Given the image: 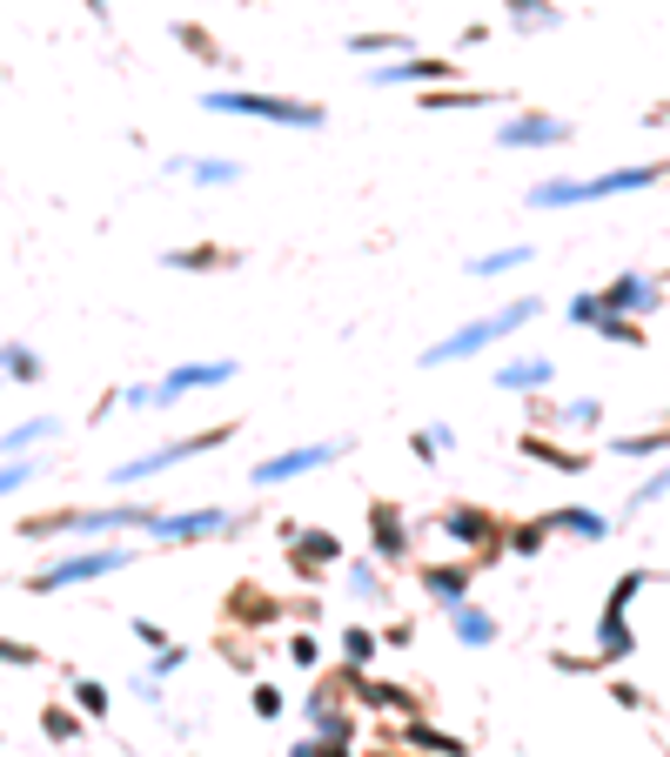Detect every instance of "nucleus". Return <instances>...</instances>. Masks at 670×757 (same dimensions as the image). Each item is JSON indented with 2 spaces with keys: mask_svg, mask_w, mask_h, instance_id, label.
<instances>
[{
  "mask_svg": "<svg viewBox=\"0 0 670 757\" xmlns=\"http://www.w3.org/2000/svg\"><path fill=\"white\" fill-rule=\"evenodd\" d=\"M517 450L536 456V463H557V469H583V456H577V450H557L549 436H517Z\"/></svg>",
  "mask_w": 670,
  "mask_h": 757,
  "instance_id": "nucleus-25",
  "label": "nucleus"
},
{
  "mask_svg": "<svg viewBox=\"0 0 670 757\" xmlns=\"http://www.w3.org/2000/svg\"><path fill=\"white\" fill-rule=\"evenodd\" d=\"M509 21H517L523 34H536V27H557L564 14L549 8V0H509Z\"/></svg>",
  "mask_w": 670,
  "mask_h": 757,
  "instance_id": "nucleus-27",
  "label": "nucleus"
},
{
  "mask_svg": "<svg viewBox=\"0 0 670 757\" xmlns=\"http://www.w3.org/2000/svg\"><path fill=\"white\" fill-rule=\"evenodd\" d=\"M235 376V363H181V369H168L154 389H128L122 403H135V409H154V403H181V395H194V389H215V382H228Z\"/></svg>",
  "mask_w": 670,
  "mask_h": 757,
  "instance_id": "nucleus-7",
  "label": "nucleus"
},
{
  "mask_svg": "<svg viewBox=\"0 0 670 757\" xmlns=\"http://www.w3.org/2000/svg\"><path fill=\"white\" fill-rule=\"evenodd\" d=\"M222 617H228V630H268L275 617H282V596H268L262 583H235L222 596Z\"/></svg>",
  "mask_w": 670,
  "mask_h": 757,
  "instance_id": "nucleus-10",
  "label": "nucleus"
},
{
  "mask_svg": "<svg viewBox=\"0 0 670 757\" xmlns=\"http://www.w3.org/2000/svg\"><path fill=\"white\" fill-rule=\"evenodd\" d=\"M443 537H456L463 550H483V564H496V556H503V523H496L490 509H477V503L443 509Z\"/></svg>",
  "mask_w": 670,
  "mask_h": 757,
  "instance_id": "nucleus-8",
  "label": "nucleus"
},
{
  "mask_svg": "<svg viewBox=\"0 0 670 757\" xmlns=\"http://www.w3.org/2000/svg\"><path fill=\"white\" fill-rule=\"evenodd\" d=\"M41 731H48L54 744H67V737H81V710H67V704H41Z\"/></svg>",
  "mask_w": 670,
  "mask_h": 757,
  "instance_id": "nucleus-28",
  "label": "nucleus"
},
{
  "mask_svg": "<svg viewBox=\"0 0 670 757\" xmlns=\"http://www.w3.org/2000/svg\"><path fill=\"white\" fill-rule=\"evenodd\" d=\"M356 697H363L369 710H416V697H409L403 684H376V677H363V670H356Z\"/></svg>",
  "mask_w": 670,
  "mask_h": 757,
  "instance_id": "nucleus-20",
  "label": "nucleus"
},
{
  "mask_svg": "<svg viewBox=\"0 0 670 757\" xmlns=\"http://www.w3.org/2000/svg\"><path fill=\"white\" fill-rule=\"evenodd\" d=\"M154 543L162 550H181V543H202V537H222V530H235V509H222V503H202V509H154Z\"/></svg>",
  "mask_w": 670,
  "mask_h": 757,
  "instance_id": "nucleus-6",
  "label": "nucleus"
},
{
  "mask_svg": "<svg viewBox=\"0 0 670 757\" xmlns=\"http://www.w3.org/2000/svg\"><path fill=\"white\" fill-rule=\"evenodd\" d=\"M249 710H255V717H268V724H275V717H282L289 704H282V691H275V684H255V697H249Z\"/></svg>",
  "mask_w": 670,
  "mask_h": 757,
  "instance_id": "nucleus-36",
  "label": "nucleus"
},
{
  "mask_svg": "<svg viewBox=\"0 0 670 757\" xmlns=\"http://www.w3.org/2000/svg\"><path fill=\"white\" fill-rule=\"evenodd\" d=\"M135 636H141V644H154V651H162V644H168V630H162V623H154V617H135Z\"/></svg>",
  "mask_w": 670,
  "mask_h": 757,
  "instance_id": "nucleus-42",
  "label": "nucleus"
},
{
  "mask_svg": "<svg viewBox=\"0 0 670 757\" xmlns=\"http://www.w3.org/2000/svg\"><path fill=\"white\" fill-rule=\"evenodd\" d=\"M208 114H249V122H275V128H323L329 108L295 101V94H255V88H208L202 94Z\"/></svg>",
  "mask_w": 670,
  "mask_h": 757,
  "instance_id": "nucleus-1",
  "label": "nucleus"
},
{
  "mask_svg": "<svg viewBox=\"0 0 670 757\" xmlns=\"http://www.w3.org/2000/svg\"><path fill=\"white\" fill-rule=\"evenodd\" d=\"M604 315H637V308H657V282H644V275H617V282L597 295ZM597 315V323H604Z\"/></svg>",
  "mask_w": 670,
  "mask_h": 757,
  "instance_id": "nucleus-15",
  "label": "nucleus"
},
{
  "mask_svg": "<svg viewBox=\"0 0 670 757\" xmlns=\"http://www.w3.org/2000/svg\"><path fill=\"white\" fill-rule=\"evenodd\" d=\"M21 483H34V463L27 456H0V496L21 490Z\"/></svg>",
  "mask_w": 670,
  "mask_h": 757,
  "instance_id": "nucleus-34",
  "label": "nucleus"
},
{
  "mask_svg": "<svg viewBox=\"0 0 670 757\" xmlns=\"http://www.w3.org/2000/svg\"><path fill=\"white\" fill-rule=\"evenodd\" d=\"M496 141L503 148H557V141H570V122H557V114H517V122H503Z\"/></svg>",
  "mask_w": 670,
  "mask_h": 757,
  "instance_id": "nucleus-14",
  "label": "nucleus"
},
{
  "mask_svg": "<svg viewBox=\"0 0 670 757\" xmlns=\"http://www.w3.org/2000/svg\"><path fill=\"white\" fill-rule=\"evenodd\" d=\"M162 268H181V275H228V268H242V249H228V242H188V249H168Z\"/></svg>",
  "mask_w": 670,
  "mask_h": 757,
  "instance_id": "nucleus-13",
  "label": "nucleus"
},
{
  "mask_svg": "<svg viewBox=\"0 0 670 757\" xmlns=\"http://www.w3.org/2000/svg\"><path fill=\"white\" fill-rule=\"evenodd\" d=\"M349 54H409V34H349Z\"/></svg>",
  "mask_w": 670,
  "mask_h": 757,
  "instance_id": "nucleus-29",
  "label": "nucleus"
},
{
  "mask_svg": "<svg viewBox=\"0 0 670 757\" xmlns=\"http://www.w3.org/2000/svg\"><path fill=\"white\" fill-rule=\"evenodd\" d=\"M0 664H14V670H34V664H41V651H34V644H21V636H0Z\"/></svg>",
  "mask_w": 670,
  "mask_h": 757,
  "instance_id": "nucleus-35",
  "label": "nucleus"
},
{
  "mask_svg": "<svg viewBox=\"0 0 670 757\" xmlns=\"http://www.w3.org/2000/svg\"><path fill=\"white\" fill-rule=\"evenodd\" d=\"M496 382H503V389H543V382H549V363H543V355H536V363H509Z\"/></svg>",
  "mask_w": 670,
  "mask_h": 757,
  "instance_id": "nucleus-30",
  "label": "nucleus"
},
{
  "mask_svg": "<svg viewBox=\"0 0 670 757\" xmlns=\"http://www.w3.org/2000/svg\"><path fill=\"white\" fill-rule=\"evenodd\" d=\"M422 590L437 596L443 610H456L463 590H469V564H422Z\"/></svg>",
  "mask_w": 670,
  "mask_h": 757,
  "instance_id": "nucleus-16",
  "label": "nucleus"
},
{
  "mask_svg": "<svg viewBox=\"0 0 670 757\" xmlns=\"http://www.w3.org/2000/svg\"><path fill=\"white\" fill-rule=\"evenodd\" d=\"M315 757H349V737H329V744L315 750Z\"/></svg>",
  "mask_w": 670,
  "mask_h": 757,
  "instance_id": "nucleus-43",
  "label": "nucleus"
},
{
  "mask_svg": "<svg viewBox=\"0 0 670 757\" xmlns=\"http://www.w3.org/2000/svg\"><path fill=\"white\" fill-rule=\"evenodd\" d=\"M450 623H456L463 644H477V651H483V644H496V617H490V610H477V604H456V610H450Z\"/></svg>",
  "mask_w": 670,
  "mask_h": 757,
  "instance_id": "nucleus-19",
  "label": "nucleus"
},
{
  "mask_svg": "<svg viewBox=\"0 0 670 757\" xmlns=\"http://www.w3.org/2000/svg\"><path fill=\"white\" fill-rule=\"evenodd\" d=\"M456 74V61H443V54H409V61H389V67H376L369 81L376 88H403V81H422V88H443Z\"/></svg>",
  "mask_w": 670,
  "mask_h": 757,
  "instance_id": "nucleus-12",
  "label": "nucleus"
},
{
  "mask_svg": "<svg viewBox=\"0 0 670 757\" xmlns=\"http://www.w3.org/2000/svg\"><path fill=\"white\" fill-rule=\"evenodd\" d=\"M503 94H477V88H422V101L416 108H429V114H456V108H496Z\"/></svg>",
  "mask_w": 670,
  "mask_h": 757,
  "instance_id": "nucleus-18",
  "label": "nucleus"
},
{
  "mask_svg": "<svg viewBox=\"0 0 670 757\" xmlns=\"http://www.w3.org/2000/svg\"><path fill=\"white\" fill-rule=\"evenodd\" d=\"M597 644H604V657H630V651H637V636H630L623 610H604V623H597Z\"/></svg>",
  "mask_w": 670,
  "mask_h": 757,
  "instance_id": "nucleus-24",
  "label": "nucleus"
},
{
  "mask_svg": "<svg viewBox=\"0 0 670 757\" xmlns=\"http://www.w3.org/2000/svg\"><path fill=\"white\" fill-rule=\"evenodd\" d=\"M54 429H61L54 416H34V422H21V429H8V436H0V456H27L34 443H48Z\"/></svg>",
  "mask_w": 670,
  "mask_h": 757,
  "instance_id": "nucleus-21",
  "label": "nucleus"
},
{
  "mask_svg": "<svg viewBox=\"0 0 670 757\" xmlns=\"http://www.w3.org/2000/svg\"><path fill=\"white\" fill-rule=\"evenodd\" d=\"M222 443H235V422H215V429H194V436H175V443H162V450H148V456H128L122 469L108 476V483H141V476H162V469H175V463H194V456H208V450H222Z\"/></svg>",
  "mask_w": 670,
  "mask_h": 757,
  "instance_id": "nucleus-4",
  "label": "nucleus"
},
{
  "mask_svg": "<svg viewBox=\"0 0 670 757\" xmlns=\"http://www.w3.org/2000/svg\"><path fill=\"white\" fill-rule=\"evenodd\" d=\"M369 550L382 556V564H403V556H409V516L389 503V496L369 503Z\"/></svg>",
  "mask_w": 670,
  "mask_h": 757,
  "instance_id": "nucleus-11",
  "label": "nucleus"
},
{
  "mask_svg": "<svg viewBox=\"0 0 670 757\" xmlns=\"http://www.w3.org/2000/svg\"><path fill=\"white\" fill-rule=\"evenodd\" d=\"M128 564H135V550H122V543L81 550V556H61V564L34 570L27 590H34V596H54V590H74V583H101V577H114V570H128Z\"/></svg>",
  "mask_w": 670,
  "mask_h": 757,
  "instance_id": "nucleus-5",
  "label": "nucleus"
},
{
  "mask_svg": "<svg viewBox=\"0 0 670 757\" xmlns=\"http://www.w3.org/2000/svg\"><path fill=\"white\" fill-rule=\"evenodd\" d=\"M530 315H543V302L536 295H523V302H509V308H496V315H483V323H469V329H456V336H443L437 349L422 355V363H463V355H477V349H490V342H503L509 329H523Z\"/></svg>",
  "mask_w": 670,
  "mask_h": 757,
  "instance_id": "nucleus-3",
  "label": "nucleus"
},
{
  "mask_svg": "<svg viewBox=\"0 0 670 757\" xmlns=\"http://www.w3.org/2000/svg\"><path fill=\"white\" fill-rule=\"evenodd\" d=\"M154 509L148 503H114V509H41L27 516L21 537L27 543H48V537H74V530H148Z\"/></svg>",
  "mask_w": 670,
  "mask_h": 757,
  "instance_id": "nucleus-2",
  "label": "nucleus"
},
{
  "mask_svg": "<svg viewBox=\"0 0 670 757\" xmlns=\"http://www.w3.org/2000/svg\"><path fill=\"white\" fill-rule=\"evenodd\" d=\"M0 369H8V382H41V355H34L27 342H0Z\"/></svg>",
  "mask_w": 670,
  "mask_h": 757,
  "instance_id": "nucleus-22",
  "label": "nucleus"
},
{
  "mask_svg": "<svg viewBox=\"0 0 670 757\" xmlns=\"http://www.w3.org/2000/svg\"><path fill=\"white\" fill-rule=\"evenodd\" d=\"M289 657H295L302 670H315V664H323V644H315L308 630H295V636H289Z\"/></svg>",
  "mask_w": 670,
  "mask_h": 757,
  "instance_id": "nucleus-37",
  "label": "nucleus"
},
{
  "mask_svg": "<svg viewBox=\"0 0 670 757\" xmlns=\"http://www.w3.org/2000/svg\"><path fill=\"white\" fill-rule=\"evenodd\" d=\"M188 664V651L175 644V651H154V670H148V684H154V677H168V670H181Z\"/></svg>",
  "mask_w": 670,
  "mask_h": 757,
  "instance_id": "nucleus-41",
  "label": "nucleus"
},
{
  "mask_svg": "<svg viewBox=\"0 0 670 757\" xmlns=\"http://www.w3.org/2000/svg\"><path fill=\"white\" fill-rule=\"evenodd\" d=\"M644 590V570H630V577H617V590H610V610H630V596Z\"/></svg>",
  "mask_w": 670,
  "mask_h": 757,
  "instance_id": "nucleus-39",
  "label": "nucleus"
},
{
  "mask_svg": "<svg viewBox=\"0 0 670 757\" xmlns=\"http://www.w3.org/2000/svg\"><path fill=\"white\" fill-rule=\"evenodd\" d=\"M376 651H382V636H376L369 623H349V630H342V657L356 664V670H363V664H369Z\"/></svg>",
  "mask_w": 670,
  "mask_h": 757,
  "instance_id": "nucleus-26",
  "label": "nucleus"
},
{
  "mask_svg": "<svg viewBox=\"0 0 670 757\" xmlns=\"http://www.w3.org/2000/svg\"><path fill=\"white\" fill-rule=\"evenodd\" d=\"M175 48H188V61H202V67H222V41L202 27V21H175Z\"/></svg>",
  "mask_w": 670,
  "mask_h": 757,
  "instance_id": "nucleus-17",
  "label": "nucleus"
},
{
  "mask_svg": "<svg viewBox=\"0 0 670 757\" xmlns=\"http://www.w3.org/2000/svg\"><path fill=\"white\" fill-rule=\"evenodd\" d=\"M409 744L416 750H437V757H469L463 737H443V731H429V724H409Z\"/></svg>",
  "mask_w": 670,
  "mask_h": 757,
  "instance_id": "nucleus-31",
  "label": "nucleus"
},
{
  "mask_svg": "<svg viewBox=\"0 0 670 757\" xmlns=\"http://www.w3.org/2000/svg\"><path fill=\"white\" fill-rule=\"evenodd\" d=\"M523 262V249H503V255H477L469 262V275H503V268H517Z\"/></svg>",
  "mask_w": 670,
  "mask_h": 757,
  "instance_id": "nucleus-38",
  "label": "nucleus"
},
{
  "mask_svg": "<svg viewBox=\"0 0 670 757\" xmlns=\"http://www.w3.org/2000/svg\"><path fill=\"white\" fill-rule=\"evenodd\" d=\"M315 750H323V744H295V750H289V757H315Z\"/></svg>",
  "mask_w": 670,
  "mask_h": 757,
  "instance_id": "nucleus-44",
  "label": "nucleus"
},
{
  "mask_svg": "<svg viewBox=\"0 0 670 757\" xmlns=\"http://www.w3.org/2000/svg\"><path fill=\"white\" fill-rule=\"evenodd\" d=\"M349 590H356V596H376V590H382V577H376L369 564H349Z\"/></svg>",
  "mask_w": 670,
  "mask_h": 757,
  "instance_id": "nucleus-40",
  "label": "nucleus"
},
{
  "mask_svg": "<svg viewBox=\"0 0 670 757\" xmlns=\"http://www.w3.org/2000/svg\"><path fill=\"white\" fill-rule=\"evenodd\" d=\"M74 710H81V717H108V684L81 677V684H74Z\"/></svg>",
  "mask_w": 670,
  "mask_h": 757,
  "instance_id": "nucleus-33",
  "label": "nucleus"
},
{
  "mask_svg": "<svg viewBox=\"0 0 670 757\" xmlns=\"http://www.w3.org/2000/svg\"><path fill=\"white\" fill-rule=\"evenodd\" d=\"M168 168H181V175H194V181H242V168H235V162H168Z\"/></svg>",
  "mask_w": 670,
  "mask_h": 757,
  "instance_id": "nucleus-32",
  "label": "nucleus"
},
{
  "mask_svg": "<svg viewBox=\"0 0 670 757\" xmlns=\"http://www.w3.org/2000/svg\"><path fill=\"white\" fill-rule=\"evenodd\" d=\"M349 443H302V450H282V456H262L255 469H249V483L255 490H268V483H289V476H308V469H323V463H336Z\"/></svg>",
  "mask_w": 670,
  "mask_h": 757,
  "instance_id": "nucleus-9",
  "label": "nucleus"
},
{
  "mask_svg": "<svg viewBox=\"0 0 670 757\" xmlns=\"http://www.w3.org/2000/svg\"><path fill=\"white\" fill-rule=\"evenodd\" d=\"M543 530H583L590 543H597V537H604L610 523H604L597 509H549V516H543Z\"/></svg>",
  "mask_w": 670,
  "mask_h": 757,
  "instance_id": "nucleus-23",
  "label": "nucleus"
},
{
  "mask_svg": "<svg viewBox=\"0 0 670 757\" xmlns=\"http://www.w3.org/2000/svg\"><path fill=\"white\" fill-rule=\"evenodd\" d=\"M369 757H389V750H369Z\"/></svg>",
  "mask_w": 670,
  "mask_h": 757,
  "instance_id": "nucleus-45",
  "label": "nucleus"
}]
</instances>
